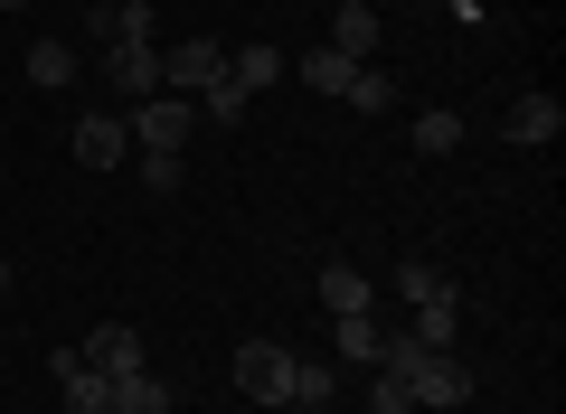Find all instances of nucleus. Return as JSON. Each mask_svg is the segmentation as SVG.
Returning a JSON list of instances; mask_svg holds the SVG:
<instances>
[{
	"label": "nucleus",
	"mask_w": 566,
	"mask_h": 414,
	"mask_svg": "<svg viewBox=\"0 0 566 414\" xmlns=\"http://www.w3.org/2000/svg\"><path fill=\"white\" fill-rule=\"evenodd\" d=\"M378 368L406 386V405H463V395H472V368L453 349H424V339H397V330H387Z\"/></svg>",
	"instance_id": "f257e3e1"
},
{
	"label": "nucleus",
	"mask_w": 566,
	"mask_h": 414,
	"mask_svg": "<svg viewBox=\"0 0 566 414\" xmlns=\"http://www.w3.org/2000/svg\"><path fill=\"white\" fill-rule=\"evenodd\" d=\"M123 132H133V151H180V141L199 132V104L189 95H142L133 114H123Z\"/></svg>",
	"instance_id": "f03ea898"
},
{
	"label": "nucleus",
	"mask_w": 566,
	"mask_h": 414,
	"mask_svg": "<svg viewBox=\"0 0 566 414\" xmlns=\"http://www.w3.org/2000/svg\"><path fill=\"white\" fill-rule=\"evenodd\" d=\"M283 376H293V349H283V339H245V349H237L245 405H283Z\"/></svg>",
	"instance_id": "7ed1b4c3"
},
{
	"label": "nucleus",
	"mask_w": 566,
	"mask_h": 414,
	"mask_svg": "<svg viewBox=\"0 0 566 414\" xmlns=\"http://www.w3.org/2000/svg\"><path fill=\"white\" fill-rule=\"evenodd\" d=\"M218 66H227L218 39H180V47L161 57V95H189V104H199L208 85H218Z\"/></svg>",
	"instance_id": "20e7f679"
},
{
	"label": "nucleus",
	"mask_w": 566,
	"mask_h": 414,
	"mask_svg": "<svg viewBox=\"0 0 566 414\" xmlns=\"http://www.w3.org/2000/svg\"><path fill=\"white\" fill-rule=\"evenodd\" d=\"M66 151H76L85 170H114V160H133V132H123V114H85L76 132H66Z\"/></svg>",
	"instance_id": "39448f33"
},
{
	"label": "nucleus",
	"mask_w": 566,
	"mask_h": 414,
	"mask_svg": "<svg viewBox=\"0 0 566 414\" xmlns=\"http://www.w3.org/2000/svg\"><path fill=\"white\" fill-rule=\"evenodd\" d=\"M76 358H85L95 376H142V368H151V358H142V330H123V320H104V330L85 339Z\"/></svg>",
	"instance_id": "423d86ee"
},
{
	"label": "nucleus",
	"mask_w": 566,
	"mask_h": 414,
	"mask_svg": "<svg viewBox=\"0 0 566 414\" xmlns=\"http://www.w3.org/2000/svg\"><path fill=\"white\" fill-rule=\"evenodd\" d=\"M104 85H114L123 104L161 95V47H104Z\"/></svg>",
	"instance_id": "0eeeda50"
},
{
	"label": "nucleus",
	"mask_w": 566,
	"mask_h": 414,
	"mask_svg": "<svg viewBox=\"0 0 566 414\" xmlns=\"http://www.w3.org/2000/svg\"><path fill=\"white\" fill-rule=\"evenodd\" d=\"M85 29H95V47H151V0H104Z\"/></svg>",
	"instance_id": "6e6552de"
},
{
	"label": "nucleus",
	"mask_w": 566,
	"mask_h": 414,
	"mask_svg": "<svg viewBox=\"0 0 566 414\" xmlns=\"http://www.w3.org/2000/svg\"><path fill=\"white\" fill-rule=\"evenodd\" d=\"M57 395H66V414H114V376H95L76 349L57 358Z\"/></svg>",
	"instance_id": "1a4fd4ad"
},
{
	"label": "nucleus",
	"mask_w": 566,
	"mask_h": 414,
	"mask_svg": "<svg viewBox=\"0 0 566 414\" xmlns=\"http://www.w3.org/2000/svg\"><path fill=\"white\" fill-rule=\"evenodd\" d=\"M331 47H340L349 66L378 57V10H368V0H340V20H331Z\"/></svg>",
	"instance_id": "9d476101"
},
{
	"label": "nucleus",
	"mask_w": 566,
	"mask_h": 414,
	"mask_svg": "<svg viewBox=\"0 0 566 414\" xmlns=\"http://www.w3.org/2000/svg\"><path fill=\"white\" fill-rule=\"evenodd\" d=\"M566 132V104L557 95H520L510 104V141H557Z\"/></svg>",
	"instance_id": "9b49d317"
},
{
	"label": "nucleus",
	"mask_w": 566,
	"mask_h": 414,
	"mask_svg": "<svg viewBox=\"0 0 566 414\" xmlns=\"http://www.w3.org/2000/svg\"><path fill=\"white\" fill-rule=\"evenodd\" d=\"M283 76H303L312 95H349V76H359V66H349L340 47H312V57H293V66H283Z\"/></svg>",
	"instance_id": "f8f14e48"
},
{
	"label": "nucleus",
	"mask_w": 566,
	"mask_h": 414,
	"mask_svg": "<svg viewBox=\"0 0 566 414\" xmlns=\"http://www.w3.org/2000/svg\"><path fill=\"white\" fill-rule=\"evenodd\" d=\"M331 405V368L322 358H293V376H283V414H322Z\"/></svg>",
	"instance_id": "ddd939ff"
},
{
	"label": "nucleus",
	"mask_w": 566,
	"mask_h": 414,
	"mask_svg": "<svg viewBox=\"0 0 566 414\" xmlns=\"http://www.w3.org/2000/svg\"><path fill=\"white\" fill-rule=\"evenodd\" d=\"M331 349H340V358H378V349H387L378 311H340V320H331Z\"/></svg>",
	"instance_id": "4468645a"
},
{
	"label": "nucleus",
	"mask_w": 566,
	"mask_h": 414,
	"mask_svg": "<svg viewBox=\"0 0 566 414\" xmlns=\"http://www.w3.org/2000/svg\"><path fill=\"white\" fill-rule=\"evenodd\" d=\"M453 330H463V293L416 301V339H424V349H453Z\"/></svg>",
	"instance_id": "2eb2a0df"
},
{
	"label": "nucleus",
	"mask_w": 566,
	"mask_h": 414,
	"mask_svg": "<svg viewBox=\"0 0 566 414\" xmlns=\"http://www.w3.org/2000/svg\"><path fill=\"white\" fill-rule=\"evenodd\" d=\"M322 301H331V320L368 311V274H359V264H322Z\"/></svg>",
	"instance_id": "dca6fc26"
},
{
	"label": "nucleus",
	"mask_w": 566,
	"mask_h": 414,
	"mask_svg": "<svg viewBox=\"0 0 566 414\" xmlns=\"http://www.w3.org/2000/svg\"><path fill=\"white\" fill-rule=\"evenodd\" d=\"M114 414H170V386H161L151 368H142V376H114Z\"/></svg>",
	"instance_id": "f3484780"
},
{
	"label": "nucleus",
	"mask_w": 566,
	"mask_h": 414,
	"mask_svg": "<svg viewBox=\"0 0 566 414\" xmlns=\"http://www.w3.org/2000/svg\"><path fill=\"white\" fill-rule=\"evenodd\" d=\"M416 151H424V160L463 151V114H416Z\"/></svg>",
	"instance_id": "a211bd4d"
},
{
	"label": "nucleus",
	"mask_w": 566,
	"mask_h": 414,
	"mask_svg": "<svg viewBox=\"0 0 566 414\" xmlns=\"http://www.w3.org/2000/svg\"><path fill=\"white\" fill-rule=\"evenodd\" d=\"M29 76H39V85H76V47H66V39H39V47H29Z\"/></svg>",
	"instance_id": "6ab92c4d"
},
{
	"label": "nucleus",
	"mask_w": 566,
	"mask_h": 414,
	"mask_svg": "<svg viewBox=\"0 0 566 414\" xmlns=\"http://www.w3.org/2000/svg\"><path fill=\"white\" fill-rule=\"evenodd\" d=\"M340 104H359V114H397V85L378 76V66H359V76H349V95Z\"/></svg>",
	"instance_id": "aec40b11"
},
{
	"label": "nucleus",
	"mask_w": 566,
	"mask_h": 414,
	"mask_svg": "<svg viewBox=\"0 0 566 414\" xmlns=\"http://www.w3.org/2000/svg\"><path fill=\"white\" fill-rule=\"evenodd\" d=\"M133 170H142V189H151V198L180 189V151H133Z\"/></svg>",
	"instance_id": "412c9836"
},
{
	"label": "nucleus",
	"mask_w": 566,
	"mask_h": 414,
	"mask_svg": "<svg viewBox=\"0 0 566 414\" xmlns=\"http://www.w3.org/2000/svg\"><path fill=\"white\" fill-rule=\"evenodd\" d=\"M397 293H406V301H444V293H453V283H444V274H434V264H397Z\"/></svg>",
	"instance_id": "4be33fe9"
},
{
	"label": "nucleus",
	"mask_w": 566,
	"mask_h": 414,
	"mask_svg": "<svg viewBox=\"0 0 566 414\" xmlns=\"http://www.w3.org/2000/svg\"><path fill=\"white\" fill-rule=\"evenodd\" d=\"M0 293H20V264H0Z\"/></svg>",
	"instance_id": "5701e85b"
},
{
	"label": "nucleus",
	"mask_w": 566,
	"mask_h": 414,
	"mask_svg": "<svg viewBox=\"0 0 566 414\" xmlns=\"http://www.w3.org/2000/svg\"><path fill=\"white\" fill-rule=\"evenodd\" d=\"M0 10H20V0H0Z\"/></svg>",
	"instance_id": "b1692460"
}]
</instances>
